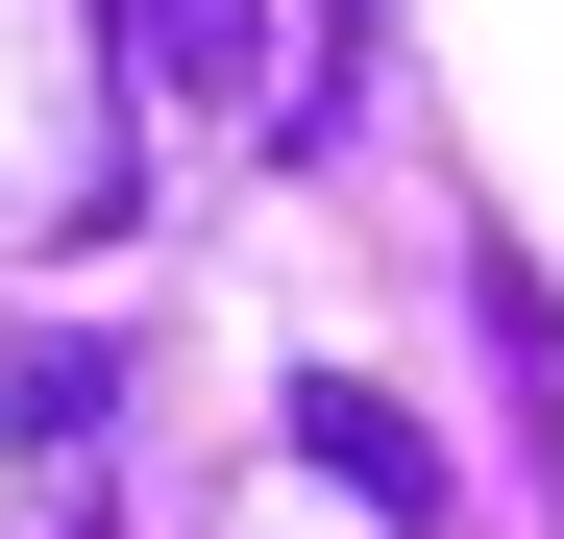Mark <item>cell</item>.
<instances>
[{
	"instance_id": "1",
	"label": "cell",
	"mask_w": 564,
	"mask_h": 539,
	"mask_svg": "<svg viewBox=\"0 0 564 539\" xmlns=\"http://www.w3.org/2000/svg\"><path fill=\"white\" fill-rule=\"evenodd\" d=\"M295 466H319V491H368L393 539H442V441H417L393 393H344V369H319V393H295Z\"/></svg>"
},
{
	"instance_id": "2",
	"label": "cell",
	"mask_w": 564,
	"mask_h": 539,
	"mask_svg": "<svg viewBox=\"0 0 564 539\" xmlns=\"http://www.w3.org/2000/svg\"><path fill=\"white\" fill-rule=\"evenodd\" d=\"M148 50H172V74H221V0H148Z\"/></svg>"
}]
</instances>
